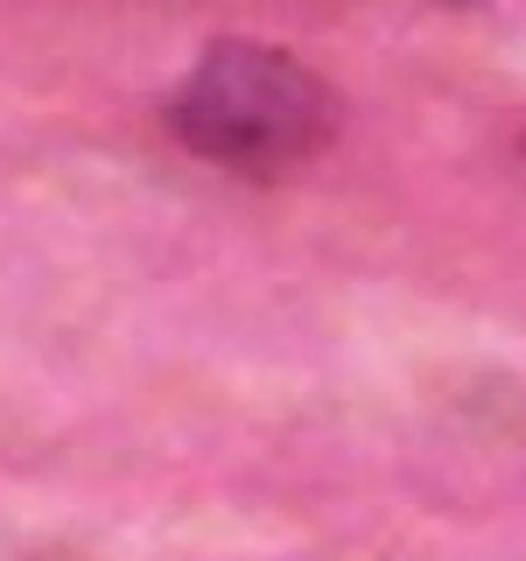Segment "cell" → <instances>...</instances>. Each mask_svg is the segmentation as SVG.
<instances>
[{"label":"cell","instance_id":"1","mask_svg":"<svg viewBox=\"0 0 526 561\" xmlns=\"http://www.w3.org/2000/svg\"><path fill=\"white\" fill-rule=\"evenodd\" d=\"M338 119L344 99L330 92V78H316L295 49L253 35L210 43L169 99V127L183 134V148L239 175L302 169L309 154L330 148Z\"/></svg>","mask_w":526,"mask_h":561}]
</instances>
